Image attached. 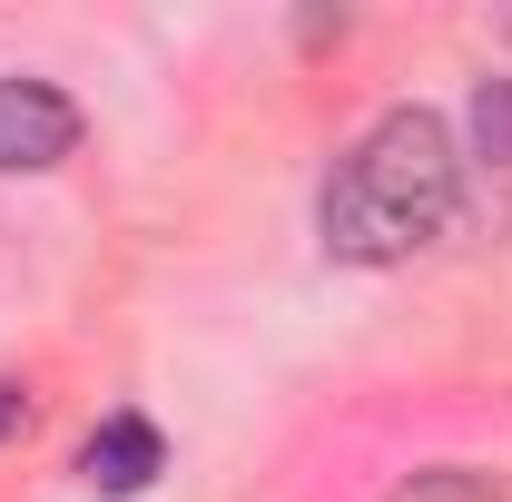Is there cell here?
<instances>
[{
    "instance_id": "6da1fadb",
    "label": "cell",
    "mask_w": 512,
    "mask_h": 502,
    "mask_svg": "<svg viewBox=\"0 0 512 502\" xmlns=\"http://www.w3.org/2000/svg\"><path fill=\"white\" fill-rule=\"evenodd\" d=\"M463 207V158H453V128L434 109H384L316 197L325 256L345 266H394V256L434 247Z\"/></svg>"
},
{
    "instance_id": "277c9868",
    "label": "cell",
    "mask_w": 512,
    "mask_h": 502,
    "mask_svg": "<svg viewBox=\"0 0 512 502\" xmlns=\"http://www.w3.org/2000/svg\"><path fill=\"white\" fill-rule=\"evenodd\" d=\"M473 158H483V168L512 158V79H483V89H473Z\"/></svg>"
},
{
    "instance_id": "3957f363",
    "label": "cell",
    "mask_w": 512,
    "mask_h": 502,
    "mask_svg": "<svg viewBox=\"0 0 512 502\" xmlns=\"http://www.w3.org/2000/svg\"><path fill=\"white\" fill-rule=\"evenodd\" d=\"M158 473H168V443H158V424H148V414H109L99 434L79 443V483H89V493H109V502L148 493Z\"/></svg>"
},
{
    "instance_id": "8992f818",
    "label": "cell",
    "mask_w": 512,
    "mask_h": 502,
    "mask_svg": "<svg viewBox=\"0 0 512 502\" xmlns=\"http://www.w3.org/2000/svg\"><path fill=\"white\" fill-rule=\"evenodd\" d=\"M30 434V384H0V443Z\"/></svg>"
},
{
    "instance_id": "7a4b0ae2",
    "label": "cell",
    "mask_w": 512,
    "mask_h": 502,
    "mask_svg": "<svg viewBox=\"0 0 512 502\" xmlns=\"http://www.w3.org/2000/svg\"><path fill=\"white\" fill-rule=\"evenodd\" d=\"M79 148V109L50 79H0V178H40Z\"/></svg>"
},
{
    "instance_id": "5b68a950",
    "label": "cell",
    "mask_w": 512,
    "mask_h": 502,
    "mask_svg": "<svg viewBox=\"0 0 512 502\" xmlns=\"http://www.w3.org/2000/svg\"><path fill=\"white\" fill-rule=\"evenodd\" d=\"M394 502H503L493 473H473V463H434V473H414Z\"/></svg>"
}]
</instances>
